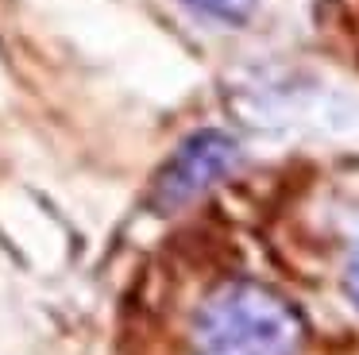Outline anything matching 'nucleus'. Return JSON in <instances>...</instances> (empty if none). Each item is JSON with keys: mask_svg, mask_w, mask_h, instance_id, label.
I'll list each match as a JSON object with an SVG mask.
<instances>
[{"mask_svg": "<svg viewBox=\"0 0 359 355\" xmlns=\"http://www.w3.org/2000/svg\"><path fill=\"white\" fill-rule=\"evenodd\" d=\"M186 4H194L197 12L212 15V20H228V23H240L251 15V8H255V0H186Z\"/></svg>", "mask_w": 359, "mask_h": 355, "instance_id": "7ed1b4c3", "label": "nucleus"}, {"mask_svg": "<svg viewBox=\"0 0 359 355\" xmlns=\"http://www.w3.org/2000/svg\"><path fill=\"white\" fill-rule=\"evenodd\" d=\"M305 321L263 282H224L194 316L197 355H302Z\"/></svg>", "mask_w": 359, "mask_h": 355, "instance_id": "f257e3e1", "label": "nucleus"}, {"mask_svg": "<svg viewBox=\"0 0 359 355\" xmlns=\"http://www.w3.org/2000/svg\"><path fill=\"white\" fill-rule=\"evenodd\" d=\"M344 290H348L351 305L359 309V243H355V251L348 255V267H344Z\"/></svg>", "mask_w": 359, "mask_h": 355, "instance_id": "20e7f679", "label": "nucleus"}, {"mask_svg": "<svg viewBox=\"0 0 359 355\" xmlns=\"http://www.w3.org/2000/svg\"><path fill=\"white\" fill-rule=\"evenodd\" d=\"M236 159H240V147L228 135H220V131H197L158 170L155 185H151V208L155 213H174V208L189 205L209 185H217L236 166Z\"/></svg>", "mask_w": 359, "mask_h": 355, "instance_id": "f03ea898", "label": "nucleus"}]
</instances>
